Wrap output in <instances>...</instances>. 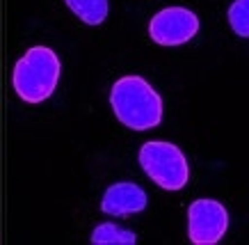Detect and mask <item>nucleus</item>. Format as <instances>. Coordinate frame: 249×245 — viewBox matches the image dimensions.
<instances>
[{"instance_id":"1","label":"nucleus","mask_w":249,"mask_h":245,"mask_svg":"<svg viewBox=\"0 0 249 245\" xmlns=\"http://www.w3.org/2000/svg\"><path fill=\"white\" fill-rule=\"evenodd\" d=\"M110 103L117 119L133 131L156 129L162 119V99L142 76H124L112 85Z\"/></svg>"},{"instance_id":"5","label":"nucleus","mask_w":249,"mask_h":245,"mask_svg":"<svg viewBox=\"0 0 249 245\" xmlns=\"http://www.w3.org/2000/svg\"><path fill=\"white\" fill-rule=\"evenodd\" d=\"M199 19L185 7H167L151 19L149 35L160 46H181L196 35Z\"/></svg>"},{"instance_id":"2","label":"nucleus","mask_w":249,"mask_h":245,"mask_svg":"<svg viewBox=\"0 0 249 245\" xmlns=\"http://www.w3.org/2000/svg\"><path fill=\"white\" fill-rule=\"evenodd\" d=\"M14 90L25 103H41L57 87L60 60L48 46H35L16 62Z\"/></svg>"},{"instance_id":"9","label":"nucleus","mask_w":249,"mask_h":245,"mask_svg":"<svg viewBox=\"0 0 249 245\" xmlns=\"http://www.w3.org/2000/svg\"><path fill=\"white\" fill-rule=\"evenodd\" d=\"M229 25L238 37L249 39V0H235L229 7Z\"/></svg>"},{"instance_id":"4","label":"nucleus","mask_w":249,"mask_h":245,"mask_svg":"<svg viewBox=\"0 0 249 245\" xmlns=\"http://www.w3.org/2000/svg\"><path fill=\"white\" fill-rule=\"evenodd\" d=\"M229 229V211L215 199H196L188 208V234L195 245L219 243Z\"/></svg>"},{"instance_id":"8","label":"nucleus","mask_w":249,"mask_h":245,"mask_svg":"<svg viewBox=\"0 0 249 245\" xmlns=\"http://www.w3.org/2000/svg\"><path fill=\"white\" fill-rule=\"evenodd\" d=\"M137 236L128 229H121L119 225H101L91 231V243L94 245H133Z\"/></svg>"},{"instance_id":"7","label":"nucleus","mask_w":249,"mask_h":245,"mask_svg":"<svg viewBox=\"0 0 249 245\" xmlns=\"http://www.w3.org/2000/svg\"><path fill=\"white\" fill-rule=\"evenodd\" d=\"M69 9L89 25H98L107 16V0H67Z\"/></svg>"},{"instance_id":"3","label":"nucleus","mask_w":249,"mask_h":245,"mask_svg":"<svg viewBox=\"0 0 249 245\" xmlns=\"http://www.w3.org/2000/svg\"><path fill=\"white\" fill-rule=\"evenodd\" d=\"M140 165L165 190H181L190 179V168L183 151L172 142L151 140L140 149Z\"/></svg>"},{"instance_id":"6","label":"nucleus","mask_w":249,"mask_h":245,"mask_svg":"<svg viewBox=\"0 0 249 245\" xmlns=\"http://www.w3.org/2000/svg\"><path fill=\"white\" fill-rule=\"evenodd\" d=\"M146 192L137 184L130 181H121V184H112L106 190L103 199H101V211L114 218H124L130 213H140L146 208Z\"/></svg>"}]
</instances>
